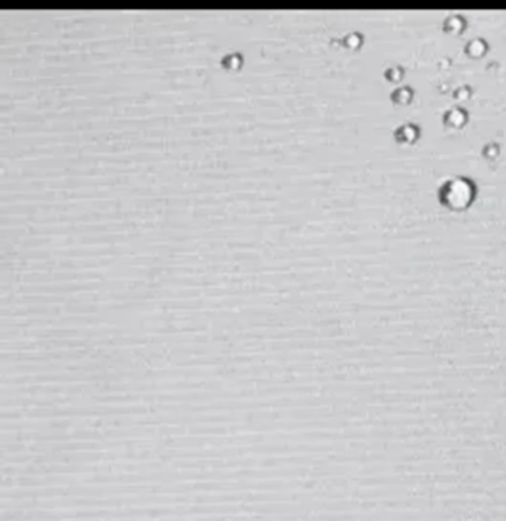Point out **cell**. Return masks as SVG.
Returning a JSON list of instances; mask_svg holds the SVG:
<instances>
[{
  "label": "cell",
  "mask_w": 506,
  "mask_h": 521,
  "mask_svg": "<svg viewBox=\"0 0 506 521\" xmlns=\"http://www.w3.org/2000/svg\"><path fill=\"white\" fill-rule=\"evenodd\" d=\"M446 121L450 127H461L462 123L465 122V114L461 109L450 110L446 116Z\"/></svg>",
  "instance_id": "7a4b0ae2"
},
{
  "label": "cell",
  "mask_w": 506,
  "mask_h": 521,
  "mask_svg": "<svg viewBox=\"0 0 506 521\" xmlns=\"http://www.w3.org/2000/svg\"><path fill=\"white\" fill-rule=\"evenodd\" d=\"M475 187L466 178H453L441 189V200L448 209H463L474 200Z\"/></svg>",
  "instance_id": "6da1fadb"
},
{
  "label": "cell",
  "mask_w": 506,
  "mask_h": 521,
  "mask_svg": "<svg viewBox=\"0 0 506 521\" xmlns=\"http://www.w3.org/2000/svg\"><path fill=\"white\" fill-rule=\"evenodd\" d=\"M398 132H399V136L406 134L402 141H412L416 137V128L412 127V125H406V127L399 128V131Z\"/></svg>",
  "instance_id": "3957f363"
}]
</instances>
